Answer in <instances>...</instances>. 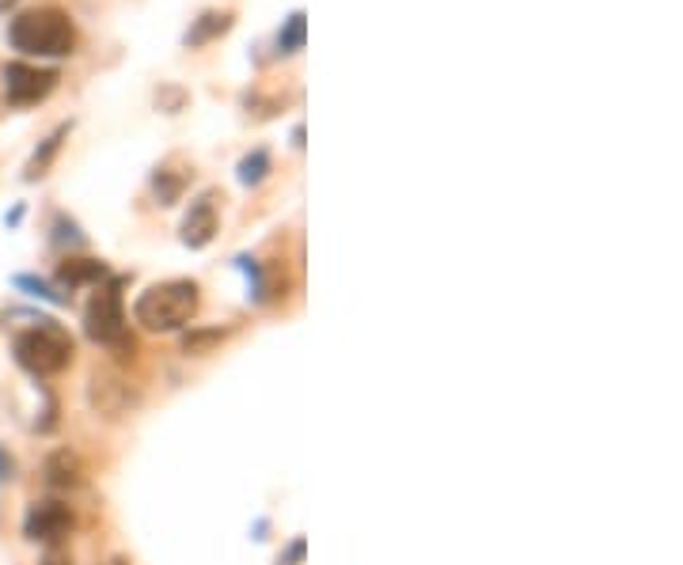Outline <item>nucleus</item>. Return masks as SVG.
<instances>
[{"mask_svg": "<svg viewBox=\"0 0 683 565\" xmlns=\"http://www.w3.org/2000/svg\"><path fill=\"white\" fill-rule=\"evenodd\" d=\"M8 42L27 58H65L77 46V27L61 8H31L8 23Z\"/></svg>", "mask_w": 683, "mask_h": 565, "instance_id": "1", "label": "nucleus"}, {"mask_svg": "<svg viewBox=\"0 0 683 565\" xmlns=\"http://www.w3.org/2000/svg\"><path fill=\"white\" fill-rule=\"evenodd\" d=\"M198 315V285L194 281H164L137 296L133 319L152 335H171L182 330Z\"/></svg>", "mask_w": 683, "mask_h": 565, "instance_id": "2", "label": "nucleus"}, {"mask_svg": "<svg viewBox=\"0 0 683 565\" xmlns=\"http://www.w3.org/2000/svg\"><path fill=\"white\" fill-rule=\"evenodd\" d=\"M12 354L31 376H58L61 368L72 360V338L65 335L58 323L46 319V323H39V327L16 335Z\"/></svg>", "mask_w": 683, "mask_h": 565, "instance_id": "3", "label": "nucleus"}, {"mask_svg": "<svg viewBox=\"0 0 683 565\" xmlns=\"http://www.w3.org/2000/svg\"><path fill=\"white\" fill-rule=\"evenodd\" d=\"M85 330L91 341L99 346H115V349H133V341L126 335V311H122V293H118V281L103 285L96 296L88 300L85 311Z\"/></svg>", "mask_w": 683, "mask_h": 565, "instance_id": "4", "label": "nucleus"}, {"mask_svg": "<svg viewBox=\"0 0 683 565\" xmlns=\"http://www.w3.org/2000/svg\"><path fill=\"white\" fill-rule=\"evenodd\" d=\"M53 85H58V72L53 69H34L27 61L4 65V96L12 103H39V99L50 96Z\"/></svg>", "mask_w": 683, "mask_h": 565, "instance_id": "5", "label": "nucleus"}, {"mask_svg": "<svg viewBox=\"0 0 683 565\" xmlns=\"http://www.w3.org/2000/svg\"><path fill=\"white\" fill-rule=\"evenodd\" d=\"M23 532H27V539H34V543H58L72 532V513L61 502H39L27 513Z\"/></svg>", "mask_w": 683, "mask_h": 565, "instance_id": "6", "label": "nucleus"}, {"mask_svg": "<svg viewBox=\"0 0 683 565\" xmlns=\"http://www.w3.org/2000/svg\"><path fill=\"white\" fill-rule=\"evenodd\" d=\"M217 225H220L217 220V194H201V198L190 206L187 220H182V244L198 251V247H206L209 239L217 236Z\"/></svg>", "mask_w": 683, "mask_h": 565, "instance_id": "7", "label": "nucleus"}, {"mask_svg": "<svg viewBox=\"0 0 683 565\" xmlns=\"http://www.w3.org/2000/svg\"><path fill=\"white\" fill-rule=\"evenodd\" d=\"M91 406H96L99 414H107V418H115V414H122L129 403H133V391H129V384L122 376L115 373H96L91 376Z\"/></svg>", "mask_w": 683, "mask_h": 565, "instance_id": "8", "label": "nucleus"}, {"mask_svg": "<svg viewBox=\"0 0 683 565\" xmlns=\"http://www.w3.org/2000/svg\"><path fill=\"white\" fill-rule=\"evenodd\" d=\"M42 478H46V486H53V489H77L80 482H85V459L72 448L50 452L42 463Z\"/></svg>", "mask_w": 683, "mask_h": 565, "instance_id": "9", "label": "nucleus"}, {"mask_svg": "<svg viewBox=\"0 0 683 565\" xmlns=\"http://www.w3.org/2000/svg\"><path fill=\"white\" fill-rule=\"evenodd\" d=\"M232 27V12H206L201 20H194V27L187 31V46H206L220 39V34Z\"/></svg>", "mask_w": 683, "mask_h": 565, "instance_id": "10", "label": "nucleus"}, {"mask_svg": "<svg viewBox=\"0 0 683 565\" xmlns=\"http://www.w3.org/2000/svg\"><path fill=\"white\" fill-rule=\"evenodd\" d=\"M103 274H107L103 262H91V258H69V262L61 266L65 285H88V281H99Z\"/></svg>", "mask_w": 683, "mask_h": 565, "instance_id": "11", "label": "nucleus"}, {"mask_svg": "<svg viewBox=\"0 0 683 565\" xmlns=\"http://www.w3.org/2000/svg\"><path fill=\"white\" fill-rule=\"evenodd\" d=\"M266 175H270V152H266V148H255L251 156L239 160V182H244V187H258Z\"/></svg>", "mask_w": 683, "mask_h": 565, "instance_id": "12", "label": "nucleus"}, {"mask_svg": "<svg viewBox=\"0 0 683 565\" xmlns=\"http://www.w3.org/2000/svg\"><path fill=\"white\" fill-rule=\"evenodd\" d=\"M65 133H69V126H61L58 133L46 137V145L39 148V152H34V160L27 163V179H39V175H46V168H50V160L58 156V148H61V141H65Z\"/></svg>", "mask_w": 683, "mask_h": 565, "instance_id": "13", "label": "nucleus"}, {"mask_svg": "<svg viewBox=\"0 0 683 565\" xmlns=\"http://www.w3.org/2000/svg\"><path fill=\"white\" fill-rule=\"evenodd\" d=\"M152 190H156V198H160V206H175V201H179V194H182V175L156 171Z\"/></svg>", "mask_w": 683, "mask_h": 565, "instance_id": "14", "label": "nucleus"}, {"mask_svg": "<svg viewBox=\"0 0 683 565\" xmlns=\"http://www.w3.org/2000/svg\"><path fill=\"white\" fill-rule=\"evenodd\" d=\"M278 46H281V53L304 50V12H293L289 20H285V31L278 34Z\"/></svg>", "mask_w": 683, "mask_h": 565, "instance_id": "15", "label": "nucleus"}, {"mask_svg": "<svg viewBox=\"0 0 683 565\" xmlns=\"http://www.w3.org/2000/svg\"><path fill=\"white\" fill-rule=\"evenodd\" d=\"M16 285H20V289H27L31 296H42V300L61 304V296H58V293H50V285L39 281V277H27V274H20V277H16Z\"/></svg>", "mask_w": 683, "mask_h": 565, "instance_id": "16", "label": "nucleus"}, {"mask_svg": "<svg viewBox=\"0 0 683 565\" xmlns=\"http://www.w3.org/2000/svg\"><path fill=\"white\" fill-rule=\"evenodd\" d=\"M42 565H72L69 558H65V554H58V551H50V554H46V558H42Z\"/></svg>", "mask_w": 683, "mask_h": 565, "instance_id": "17", "label": "nucleus"}, {"mask_svg": "<svg viewBox=\"0 0 683 565\" xmlns=\"http://www.w3.org/2000/svg\"><path fill=\"white\" fill-rule=\"evenodd\" d=\"M107 565H129V562H126V558H110Z\"/></svg>", "mask_w": 683, "mask_h": 565, "instance_id": "18", "label": "nucleus"}]
</instances>
